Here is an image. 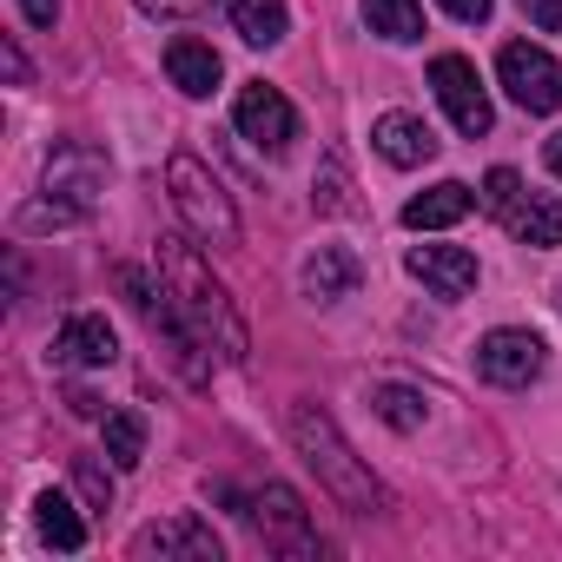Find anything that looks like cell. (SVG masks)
Wrapping results in <instances>:
<instances>
[{
    "mask_svg": "<svg viewBox=\"0 0 562 562\" xmlns=\"http://www.w3.org/2000/svg\"><path fill=\"white\" fill-rule=\"evenodd\" d=\"M166 74H172V87L179 93H192V100H205L218 80H225V60L205 47V41H192V34H179L172 47H166Z\"/></svg>",
    "mask_w": 562,
    "mask_h": 562,
    "instance_id": "5bb4252c",
    "label": "cell"
},
{
    "mask_svg": "<svg viewBox=\"0 0 562 562\" xmlns=\"http://www.w3.org/2000/svg\"><path fill=\"white\" fill-rule=\"evenodd\" d=\"M106 179V159L100 153H87V146H54V159H47V192H60V199H74V205H87L93 212V186Z\"/></svg>",
    "mask_w": 562,
    "mask_h": 562,
    "instance_id": "4fadbf2b",
    "label": "cell"
},
{
    "mask_svg": "<svg viewBox=\"0 0 562 562\" xmlns=\"http://www.w3.org/2000/svg\"><path fill=\"white\" fill-rule=\"evenodd\" d=\"M285 430H292V450L318 470V483H325L351 516H378V509H384V483L358 463V450L338 437V424H331L318 404H292Z\"/></svg>",
    "mask_w": 562,
    "mask_h": 562,
    "instance_id": "7a4b0ae2",
    "label": "cell"
},
{
    "mask_svg": "<svg viewBox=\"0 0 562 562\" xmlns=\"http://www.w3.org/2000/svg\"><path fill=\"white\" fill-rule=\"evenodd\" d=\"M139 8H146L153 21H192V14L212 8V0H139Z\"/></svg>",
    "mask_w": 562,
    "mask_h": 562,
    "instance_id": "4316f807",
    "label": "cell"
},
{
    "mask_svg": "<svg viewBox=\"0 0 562 562\" xmlns=\"http://www.w3.org/2000/svg\"><path fill=\"white\" fill-rule=\"evenodd\" d=\"M232 27L245 47H278L292 34V14H285V0H232Z\"/></svg>",
    "mask_w": 562,
    "mask_h": 562,
    "instance_id": "ac0fdd59",
    "label": "cell"
},
{
    "mask_svg": "<svg viewBox=\"0 0 562 562\" xmlns=\"http://www.w3.org/2000/svg\"><path fill=\"white\" fill-rule=\"evenodd\" d=\"M476 199H483V212H490V218H503V212L522 199V179H516L509 166H496V172L483 179V192H476Z\"/></svg>",
    "mask_w": 562,
    "mask_h": 562,
    "instance_id": "484cf974",
    "label": "cell"
},
{
    "mask_svg": "<svg viewBox=\"0 0 562 562\" xmlns=\"http://www.w3.org/2000/svg\"><path fill=\"white\" fill-rule=\"evenodd\" d=\"M437 8H443L450 21H463V27H483V21H490V8H496V0H437Z\"/></svg>",
    "mask_w": 562,
    "mask_h": 562,
    "instance_id": "83f0119b",
    "label": "cell"
},
{
    "mask_svg": "<svg viewBox=\"0 0 562 562\" xmlns=\"http://www.w3.org/2000/svg\"><path fill=\"white\" fill-rule=\"evenodd\" d=\"M133 555L146 562V555H159V562H218L225 555V542H218V529L205 522V516H166V522H146L139 536H133Z\"/></svg>",
    "mask_w": 562,
    "mask_h": 562,
    "instance_id": "52a82bcc",
    "label": "cell"
},
{
    "mask_svg": "<svg viewBox=\"0 0 562 562\" xmlns=\"http://www.w3.org/2000/svg\"><path fill=\"white\" fill-rule=\"evenodd\" d=\"M74 483H80L87 509H113V470L100 457H74Z\"/></svg>",
    "mask_w": 562,
    "mask_h": 562,
    "instance_id": "cb8c5ba5",
    "label": "cell"
},
{
    "mask_svg": "<svg viewBox=\"0 0 562 562\" xmlns=\"http://www.w3.org/2000/svg\"><path fill=\"white\" fill-rule=\"evenodd\" d=\"M542 364H549V345H542L536 331H490V338L476 345V371H483L490 384H503V391L536 384Z\"/></svg>",
    "mask_w": 562,
    "mask_h": 562,
    "instance_id": "9c48e42d",
    "label": "cell"
},
{
    "mask_svg": "<svg viewBox=\"0 0 562 562\" xmlns=\"http://www.w3.org/2000/svg\"><path fill=\"white\" fill-rule=\"evenodd\" d=\"M159 285H166L172 312L199 331V345H205V351H218V358L245 364V351H251L245 318H238L232 292L212 278V265L199 258V245H192V238H159Z\"/></svg>",
    "mask_w": 562,
    "mask_h": 562,
    "instance_id": "6da1fadb",
    "label": "cell"
},
{
    "mask_svg": "<svg viewBox=\"0 0 562 562\" xmlns=\"http://www.w3.org/2000/svg\"><path fill=\"white\" fill-rule=\"evenodd\" d=\"M232 120H238V133H245L251 146H265V153H285V146L299 139V113H292V100L278 93V87H265V80L238 87Z\"/></svg>",
    "mask_w": 562,
    "mask_h": 562,
    "instance_id": "ba28073f",
    "label": "cell"
},
{
    "mask_svg": "<svg viewBox=\"0 0 562 562\" xmlns=\"http://www.w3.org/2000/svg\"><path fill=\"white\" fill-rule=\"evenodd\" d=\"M411 278H424V285L437 299H470L476 292V258L463 245H411Z\"/></svg>",
    "mask_w": 562,
    "mask_h": 562,
    "instance_id": "8fae6325",
    "label": "cell"
},
{
    "mask_svg": "<svg viewBox=\"0 0 562 562\" xmlns=\"http://www.w3.org/2000/svg\"><path fill=\"white\" fill-rule=\"evenodd\" d=\"M80 218H87V205H74V199L54 192V199H41V205L21 212V232H41V225H80Z\"/></svg>",
    "mask_w": 562,
    "mask_h": 562,
    "instance_id": "d4e9b609",
    "label": "cell"
},
{
    "mask_svg": "<svg viewBox=\"0 0 562 562\" xmlns=\"http://www.w3.org/2000/svg\"><path fill=\"white\" fill-rule=\"evenodd\" d=\"M166 192H172L179 218H186L205 245H238V212H232L225 186H218L192 153H172V159H166Z\"/></svg>",
    "mask_w": 562,
    "mask_h": 562,
    "instance_id": "3957f363",
    "label": "cell"
},
{
    "mask_svg": "<svg viewBox=\"0 0 562 562\" xmlns=\"http://www.w3.org/2000/svg\"><path fill=\"white\" fill-rule=\"evenodd\" d=\"M371 146L391 159V166H430L437 159V133L417 120V113H384L371 126Z\"/></svg>",
    "mask_w": 562,
    "mask_h": 562,
    "instance_id": "7c38bea8",
    "label": "cell"
},
{
    "mask_svg": "<svg viewBox=\"0 0 562 562\" xmlns=\"http://www.w3.org/2000/svg\"><path fill=\"white\" fill-rule=\"evenodd\" d=\"M34 522H41V536H47L60 555H80V549H87V522L74 516V503H67L60 490H41V496H34Z\"/></svg>",
    "mask_w": 562,
    "mask_h": 562,
    "instance_id": "d6986e66",
    "label": "cell"
},
{
    "mask_svg": "<svg viewBox=\"0 0 562 562\" xmlns=\"http://www.w3.org/2000/svg\"><path fill=\"white\" fill-rule=\"evenodd\" d=\"M312 199H318V212H351V172H345V159H338V153L325 159V172H318Z\"/></svg>",
    "mask_w": 562,
    "mask_h": 562,
    "instance_id": "603a6c76",
    "label": "cell"
},
{
    "mask_svg": "<svg viewBox=\"0 0 562 562\" xmlns=\"http://www.w3.org/2000/svg\"><path fill=\"white\" fill-rule=\"evenodd\" d=\"M542 159H549V172L562 179V133H549V146H542Z\"/></svg>",
    "mask_w": 562,
    "mask_h": 562,
    "instance_id": "d6a6232c",
    "label": "cell"
},
{
    "mask_svg": "<svg viewBox=\"0 0 562 562\" xmlns=\"http://www.w3.org/2000/svg\"><path fill=\"white\" fill-rule=\"evenodd\" d=\"M106 457H113V470H139L146 463V417L139 411H113L106 417Z\"/></svg>",
    "mask_w": 562,
    "mask_h": 562,
    "instance_id": "44dd1931",
    "label": "cell"
},
{
    "mask_svg": "<svg viewBox=\"0 0 562 562\" xmlns=\"http://www.w3.org/2000/svg\"><path fill=\"white\" fill-rule=\"evenodd\" d=\"M67 411H74V417H100V397H93V391H67Z\"/></svg>",
    "mask_w": 562,
    "mask_h": 562,
    "instance_id": "4dcf8cb0",
    "label": "cell"
},
{
    "mask_svg": "<svg viewBox=\"0 0 562 562\" xmlns=\"http://www.w3.org/2000/svg\"><path fill=\"white\" fill-rule=\"evenodd\" d=\"M503 225H509L516 245H562V199H549V192H522V199L503 212Z\"/></svg>",
    "mask_w": 562,
    "mask_h": 562,
    "instance_id": "2e32d148",
    "label": "cell"
},
{
    "mask_svg": "<svg viewBox=\"0 0 562 562\" xmlns=\"http://www.w3.org/2000/svg\"><path fill=\"white\" fill-rule=\"evenodd\" d=\"M251 529L265 536V549H278V555H318V536H312V516H305V503L285 490V483H265L258 496H251Z\"/></svg>",
    "mask_w": 562,
    "mask_h": 562,
    "instance_id": "8992f818",
    "label": "cell"
},
{
    "mask_svg": "<svg viewBox=\"0 0 562 562\" xmlns=\"http://www.w3.org/2000/svg\"><path fill=\"white\" fill-rule=\"evenodd\" d=\"M113 358H120V338L100 312H74L54 338V364H67V371H106Z\"/></svg>",
    "mask_w": 562,
    "mask_h": 562,
    "instance_id": "30bf717a",
    "label": "cell"
},
{
    "mask_svg": "<svg viewBox=\"0 0 562 562\" xmlns=\"http://www.w3.org/2000/svg\"><path fill=\"white\" fill-rule=\"evenodd\" d=\"M0 60H8V80H27V60H21V47H14V41L0 47Z\"/></svg>",
    "mask_w": 562,
    "mask_h": 562,
    "instance_id": "1f68e13d",
    "label": "cell"
},
{
    "mask_svg": "<svg viewBox=\"0 0 562 562\" xmlns=\"http://www.w3.org/2000/svg\"><path fill=\"white\" fill-rule=\"evenodd\" d=\"M351 285H358V258L345 251V245H318L312 258H305V292L312 299H351Z\"/></svg>",
    "mask_w": 562,
    "mask_h": 562,
    "instance_id": "e0dca14e",
    "label": "cell"
},
{
    "mask_svg": "<svg viewBox=\"0 0 562 562\" xmlns=\"http://www.w3.org/2000/svg\"><path fill=\"white\" fill-rule=\"evenodd\" d=\"M430 87H437V100H443V113H450V126H457L463 139H483V133L496 126L490 93H483V80H476V67H470L463 54H437V60H430Z\"/></svg>",
    "mask_w": 562,
    "mask_h": 562,
    "instance_id": "5b68a950",
    "label": "cell"
},
{
    "mask_svg": "<svg viewBox=\"0 0 562 562\" xmlns=\"http://www.w3.org/2000/svg\"><path fill=\"white\" fill-rule=\"evenodd\" d=\"M470 205H476V192H470L463 179H443V186H430V192H417V199L404 205V225H411V232H443V225L470 218Z\"/></svg>",
    "mask_w": 562,
    "mask_h": 562,
    "instance_id": "9a60e30c",
    "label": "cell"
},
{
    "mask_svg": "<svg viewBox=\"0 0 562 562\" xmlns=\"http://www.w3.org/2000/svg\"><path fill=\"white\" fill-rule=\"evenodd\" d=\"M371 404H378V417H384L391 430H424V397H417V391H404V384H378Z\"/></svg>",
    "mask_w": 562,
    "mask_h": 562,
    "instance_id": "7402d4cb",
    "label": "cell"
},
{
    "mask_svg": "<svg viewBox=\"0 0 562 562\" xmlns=\"http://www.w3.org/2000/svg\"><path fill=\"white\" fill-rule=\"evenodd\" d=\"M21 14H27L34 27H54V21H60V0H21Z\"/></svg>",
    "mask_w": 562,
    "mask_h": 562,
    "instance_id": "f546056e",
    "label": "cell"
},
{
    "mask_svg": "<svg viewBox=\"0 0 562 562\" xmlns=\"http://www.w3.org/2000/svg\"><path fill=\"white\" fill-rule=\"evenodd\" d=\"M364 21H371V34H384V41H424V8L417 0H364Z\"/></svg>",
    "mask_w": 562,
    "mask_h": 562,
    "instance_id": "ffe728a7",
    "label": "cell"
},
{
    "mask_svg": "<svg viewBox=\"0 0 562 562\" xmlns=\"http://www.w3.org/2000/svg\"><path fill=\"white\" fill-rule=\"evenodd\" d=\"M496 80H503V93L522 113H555L562 106V60L542 54V47H529V41H509L496 54Z\"/></svg>",
    "mask_w": 562,
    "mask_h": 562,
    "instance_id": "277c9868",
    "label": "cell"
},
{
    "mask_svg": "<svg viewBox=\"0 0 562 562\" xmlns=\"http://www.w3.org/2000/svg\"><path fill=\"white\" fill-rule=\"evenodd\" d=\"M522 14H529V27H542V34H562V0H522Z\"/></svg>",
    "mask_w": 562,
    "mask_h": 562,
    "instance_id": "f1b7e54d",
    "label": "cell"
}]
</instances>
